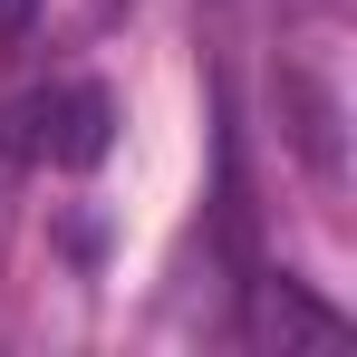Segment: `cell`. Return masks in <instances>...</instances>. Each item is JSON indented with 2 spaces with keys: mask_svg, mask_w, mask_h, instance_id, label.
<instances>
[{
  "mask_svg": "<svg viewBox=\"0 0 357 357\" xmlns=\"http://www.w3.org/2000/svg\"><path fill=\"white\" fill-rule=\"evenodd\" d=\"M10 145H20V155H39V165L87 174V165L116 145V97H107L97 77H59V87H39V97H20Z\"/></svg>",
  "mask_w": 357,
  "mask_h": 357,
  "instance_id": "6da1fadb",
  "label": "cell"
},
{
  "mask_svg": "<svg viewBox=\"0 0 357 357\" xmlns=\"http://www.w3.org/2000/svg\"><path fill=\"white\" fill-rule=\"evenodd\" d=\"M241 338L251 348H348V319L328 309V299H309L290 271H271V280H251V309H241Z\"/></svg>",
  "mask_w": 357,
  "mask_h": 357,
  "instance_id": "7a4b0ae2",
  "label": "cell"
},
{
  "mask_svg": "<svg viewBox=\"0 0 357 357\" xmlns=\"http://www.w3.org/2000/svg\"><path fill=\"white\" fill-rule=\"evenodd\" d=\"M290 97H299V145H309V165L319 174H338V145H328V126H338V107L309 87V77H290Z\"/></svg>",
  "mask_w": 357,
  "mask_h": 357,
  "instance_id": "3957f363",
  "label": "cell"
},
{
  "mask_svg": "<svg viewBox=\"0 0 357 357\" xmlns=\"http://www.w3.org/2000/svg\"><path fill=\"white\" fill-rule=\"evenodd\" d=\"M20 29H29V0H0V49H10Z\"/></svg>",
  "mask_w": 357,
  "mask_h": 357,
  "instance_id": "277c9868",
  "label": "cell"
}]
</instances>
